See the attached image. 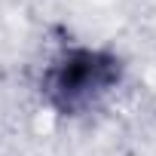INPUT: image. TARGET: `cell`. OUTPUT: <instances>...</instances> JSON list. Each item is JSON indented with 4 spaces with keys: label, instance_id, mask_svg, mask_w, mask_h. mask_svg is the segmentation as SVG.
Segmentation results:
<instances>
[{
    "label": "cell",
    "instance_id": "cell-1",
    "mask_svg": "<svg viewBox=\"0 0 156 156\" xmlns=\"http://www.w3.org/2000/svg\"><path fill=\"white\" fill-rule=\"evenodd\" d=\"M119 76V67L113 58L89 49L67 52L46 76V92L55 107L61 110H80L92 104L98 95H104Z\"/></svg>",
    "mask_w": 156,
    "mask_h": 156
}]
</instances>
